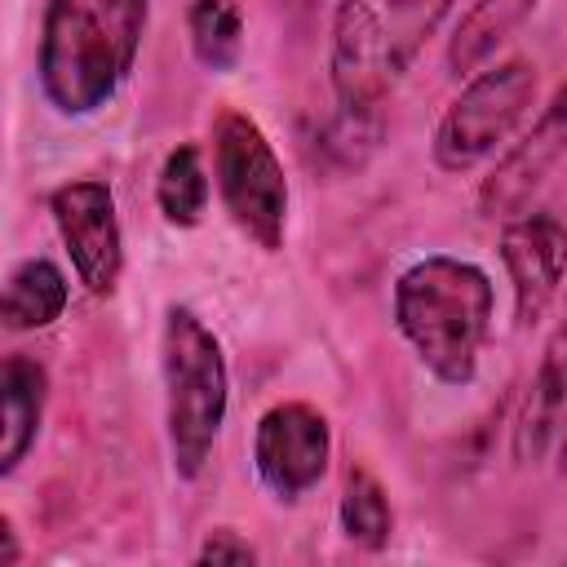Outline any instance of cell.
Masks as SVG:
<instances>
[{"mask_svg":"<svg viewBox=\"0 0 567 567\" xmlns=\"http://www.w3.org/2000/svg\"><path fill=\"white\" fill-rule=\"evenodd\" d=\"M159 372L168 461L182 483H195L208 470L230 412V363L217 332L190 306H168L164 315Z\"/></svg>","mask_w":567,"mask_h":567,"instance_id":"4","label":"cell"},{"mask_svg":"<svg viewBox=\"0 0 567 567\" xmlns=\"http://www.w3.org/2000/svg\"><path fill=\"white\" fill-rule=\"evenodd\" d=\"M186 35L195 62L213 75H226L244 53V13L235 0H195L186 13Z\"/></svg>","mask_w":567,"mask_h":567,"instance_id":"17","label":"cell"},{"mask_svg":"<svg viewBox=\"0 0 567 567\" xmlns=\"http://www.w3.org/2000/svg\"><path fill=\"white\" fill-rule=\"evenodd\" d=\"M213 186L244 239L261 252H279L288 239V177L266 137V128L244 111H221L213 120Z\"/></svg>","mask_w":567,"mask_h":567,"instance_id":"5","label":"cell"},{"mask_svg":"<svg viewBox=\"0 0 567 567\" xmlns=\"http://www.w3.org/2000/svg\"><path fill=\"white\" fill-rule=\"evenodd\" d=\"M447 13L452 0H337L328 27V84L337 115L381 124L385 102Z\"/></svg>","mask_w":567,"mask_h":567,"instance_id":"3","label":"cell"},{"mask_svg":"<svg viewBox=\"0 0 567 567\" xmlns=\"http://www.w3.org/2000/svg\"><path fill=\"white\" fill-rule=\"evenodd\" d=\"M49 213L75 279L93 297H111L124 275V230L111 186L97 177H75L49 195Z\"/></svg>","mask_w":567,"mask_h":567,"instance_id":"8","label":"cell"},{"mask_svg":"<svg viewBox=\"0 0 567 567\" xmlns=\"http://www.w3.org/2000/svg\"><path fill=\"white\" fill-rule=\"evenodd\" d=\"M532 102H536V66L527 58L487 62L443 106L430 137L434 164L443 173H474L496 151H505L514 128L527 120Z\"/></svg>","mask_w":567,"mask_h":567,"instance_id":"6","label":"cell"},{"mask_svg":"<svg viewBox=\"0 0 567 567\" xmlns=\"http://www.w3.org/2000/svg\"><path fill=\"white\" fill-rule=\"evenodd\" d=\"M151 0H44L35 80L44 102L84 120L97 115L133 75Z\"/></svg>","mask_w":567,"mask_h":567,"instance_id":"1","label":"cell"},{"mask_svg":"<svg viewBox=\"0 0 567 567\" xmlns=\"http://www.w3.org/2000/svg\"><path fill=\"white\" fill-rule=\"evenodd\" d=\"M337 523L341 536L359 549H385L394 536V505L385 496V483L368 470V465H350L346 483H341V501H337Z\"/></svg>","mask_w":567,"mask_h":567,"instance_id":"15","label":"cell"},{"mask_svg":"<svg viewBox=\"0 0 567 567\" xmlns=\"http://www.w3.org/2000/svg\"><path fill=\"white\" fill-rule=\"evenodd\" d=\"M549 452H558V470L567 474V323L549 332L536 377L523 394V412L514 421L518 465H540Z\"/></svg>","mask_w":567,"mask_h":567,"instance_id":"11","label":"cell"},{"mask_svg":"<svg viewBox=\"0 0 567 567\" xmlns=\"http://www.w3.org/2000/svg\"><path fill=\"white\" fill-rule=\"evenodd\" d=\"M155 204L164 213L168 226L190 230L204 221L208 213V168H204V151L195 142H177L159 173H155Z\"/></svg>","mask_w":567,"mask_h":567,"instance_id":"16","label":"cell"},{"mask_svg":"<svg viewBox=\"0 0 567 567\" xmlns=\"http://www.w3.org/2000/svg\"><path fill=\"white\" fill-rule=\"evenodd\" d=\"M22 563V540L9 514H0V567H18Z\"/></svg>","mask_w":567,"mask_h":567,"instance_id":"19","label":"cell"},{"mask_svg":"<svg viewBox=\"0 0 567 567\" xmlns=\"http://www.w3.org/2000/svg\"><path fill=\"white\" fill-rule=\"evenodd\" d=\"M49 403V372L31 354H9L0 368V474H13L44 425Z\"/></svg>","mask_w":567,"mask_h":567,"instance_id":"12","label":"cell"},{"mask_svg":"<svg viewBox=\"0 0 567 567\" xmlns=\"http://www.w3.org/2000/svg\"><path fill=\"white\" fill-rule=\"evenodd\" d=\"M66 275L49 257H27L4 279V328L9 332H40L53 328L66 310Z\"/></svg>","mask_w":567,"mask_h":567,"instance_id":"14","label":"cell"},{"mask_svg":"<svg viewBox=\"0 0 567 567\" xmlns=\"http://www.w3.org/2000/svg\"><path fill=\"white\" fill-rule=\"evenodd\" d=\"M492 310L496 292L487 270L452 252L416 257L394 279V328L416 363L447 390L474 385Z\"/></svg>","mask_w":567,"mask_h":567,"instance_id":"2","label":"cell"},{"mask_svg":"<svg viewBox=\"0 0 567 567\" xmlns=\"http://www.w3.org/2000/svg\"><path fill=\"white\" fill-rule=\"evenodd\" d=\"M328 461H332V425L315 403L279 399L257 416L252 470L257 483L279 505H297L306 492H315L328 474Z\"/></svg>","mask_w":567,"mask_h":567,"instance_id":"7","label":"cell"},{"mask_svg":"<svg viewBox=\"0 0 567 567\" xmlns=\"http://www.w3.org/2000/svg\"><path fill=\"white\" fill-rule=\"evenodd\" d=\"M567 155V84L554 89L545 111L532 120V128L501 151L492 173L478 182V213L492 221H509L532 208V195L554 173V164Z\"/></svg>","mask_w":567,"mask_h":567,"instance_id":"9","label":"cell"},{"mask_svg":"<svg viewBox=\"0 0 567 567\" xmlns=\"http://www.w3.org/2000/svg\"><path fill=\"white\" fill-rule=\"evenodd\" d=\"M501 266L514 288L518 328L540 323L567 275V226L540 208L501 221Z\"/></svg>","mask_w":567,"mask_h":567,"instance_id":"10","label":"cell"},{"mask_svg":"<svg viewBox=\"0 0 567 567\" xmlns=\"http://www.w3.org/2000/svg\"><path fill=\"white\" fill-rule=\"evenodd\" d=\"M195 563H204V567H244V563H257V549L235 527H213L204 536V545L195 549Z\"/></svg>","mask_w":567,"mask_h":567,"instance_id":"18","label":"cell"},{"mask_svg":"<svg viewBox=\"0 0 567 567\" xmlns=\"http://www.w3.org/2000/svg\"><path fill=\"white\" fill-rule=\"evenodd\" d=\"M540 9V0H470V9L456 18L452 35H447V71L456 80H470L474 71H483L496 49Z\"/></svg>","mask_w":567,"mask_h":567,"instance_id":"13","label":"cell"}]
</instances>
